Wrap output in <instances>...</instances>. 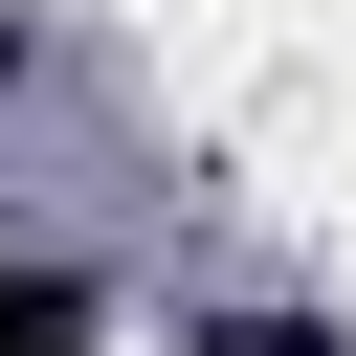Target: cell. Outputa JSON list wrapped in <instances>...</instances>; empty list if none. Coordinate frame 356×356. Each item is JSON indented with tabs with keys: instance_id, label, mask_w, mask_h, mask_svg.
Segmentation results:
<instances>
[{
	"instance_id": "1",
	"label": "cell",
	"mask_w": 356,
	"mask_h": 356,
	"mask_svg": "<svg viewBox=\"0 0 356 356\" xmlns=\"http://www.w3.org/2000/svg\"><path fill=\"white\" fill-rule=\"evenodd\" d=\"M89 312H111L89 267H0V356H89Z\"/></svg>"
},
{
	"instance_id": "2",
	"label": "cell",
	"mask_w": 356,
	"mask_h": 356,
	"mask_svg": "<svg viewBox=\"0 0 356 356\" xmlns=\"http://www.w3.org/2000/svg\"><path fill=\"white\" fill-rule=\"evenodd\" d=\"M0 89H22V22H0Z\"/></svg>"
}]
</instances>
